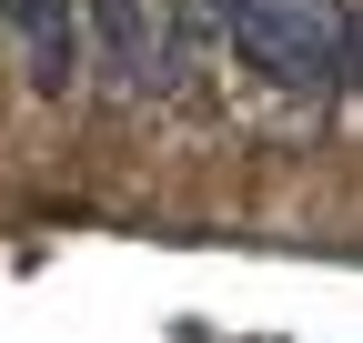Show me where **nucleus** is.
<instances>
[{
    "instance_id": "4",
    "label": "nucleus",
    "mask_w": 363,
    "mask_h": 343,
    "mask_svg": "<svg viewBox=\"0 0 363 343\" xmlns=\"http://www.w3.org/2000/svg\"><path fill=\"white\" fill-rule=\"evenodd\" d=\"M343 91H363V0H343Z\"/></svg>"
},
{
    "instance_id": "1",
    "label": "nucleus",
    "mask_w": 363,
    "mask_h": 343,
    "mask_svg": "<svg viewBox=\"0 0 363 343\" xmlns=\"http://www.w3.org/2000/svg\"><path fill=\"white\" fill-rule=\"evenodd\" d=\"M233 51L293 101H323L343 91V0H252Z\"/></svg>"
},
{
    "instance_id": "3",
    "label": "nucleus",
    "mask_w": 363,
    "mask_h": 343,
    "mask_svg": "<svg viewBox=\"0 0 363 343\" xmlns=\"http://www.w3.org/2000/svg\"><path fill=\"white\" fill-rule=\"evenodd\" d=\"M0 30H21V51H30V91H71V71H81V21H71V0H11V21Z\"/></svg>"
},
{
    "instance_id": "2",
    "label": "nucleus",
    "mask_w": 363,
    "mask_h": 343,
    "mask_svg": "<svg viewBox=\"0 0 363 343\" xmlns=\"http://www.w3.org/2000/svg\"><path fill=\"white\" fill-rule=\"evenodd\" d=\"M81 51L101 61V81H111L121 101L162 91V11H152V0H91V30H81Z\"/></svg>"
},
{
    "instance_id": "5",
    "label": "nucleus",
    "mask_w": 363,
    "mask_h": 343,
    "mask_svg": "<svg viewBox=\"0 0 363 343\" xmlns=\"http://www.w3.org/2000/svg\"><path fill=\"white\" fill-rule=\"evenodd\" d=\"M0 21H11V0H0Z\"/></svg>"
}]
</instances>
